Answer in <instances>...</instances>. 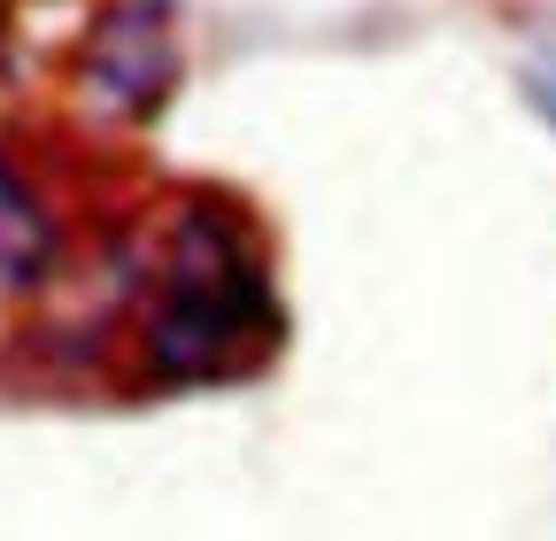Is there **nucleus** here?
<instances>
[{
    "label": "nucleus",
    "instance_id": "obj_2",
    "mask_svg": "<svg viewBox=\"0 0 556 541\" xmlns=\"http://www.w3.org/2000/svg\"><path fill=\"white\" fill-rule=\"evenodd\" d=\"M78 78L109 116H155L170 101V78H178L170 0H124V9H109L86 39Z\"/></svg>",
    "mask_w": 556,
    "mask_h": 541
},
{
    "label": "nucleus",
    "instance_id": "obj_3",
    "mask_svg": "<svg viewBox=\"0 0 556 541\" xmlns=\"http://www.w3.org/2000/svg\"><path fill=\"white\" fill-rule=\"evenodd\" d=\"M47 263H54V217H47V201L9 163H0V294L39 287Z\"/></svg>",
    "mask_w": 556,
    "mask_h": 541
},
{
    "label": "nucleus",
    "instance_id": "obj_1",
    "mask_svg": "<svg viewBox=\"0 0 556 541\" xmlns=\"http://www.w3.org/2000/svg\"><path fill=\"white\" fill-rule=\"evenodd\" d=\"M270 287L232 217L193 210L178 232V279L148 325V364L163 379H217L240 364V341H270Z\"/></svg>",
    "mask_w": 556,
    "mask_h": 541
}]
</instances>
